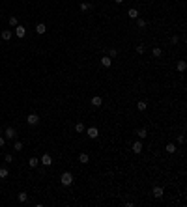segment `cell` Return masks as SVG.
Masks as SVG:
<instances>
[{
  "label": "cell",
  "mask_w": 187,
  "mask_h": 207,
  "mask_svg": "<svg viewBox=\"0 0 187 207\" xmlns=\"http://www.w3.org/2000/svg\"><path fill=\"white\" fill-rule=\"evenodd\" d=\"M137 26H138V28H146V21H144V19H140V17H137Z\"/></svg>",
  "instance_id": "obj_24"
},
{
  "label": "cell",
  "mask_w": 187,
  "mask_h": 207,
  "mask_svg": "<svg viewBox=\"0 0 187 207\" xmlns=\"http://www.w3.org/2000/svg\"><path fill=\"white\" fill-rule=\"evenodd\" d=\"M176 69L180 71V73H184V71L187 69V62H185V60H180V62L176 63Z\"/></svg>",
  "instance_id": "obj_10"
},
{
  "label": "cell",
  "mask_w": 187,
  "mask_h": 207,
  "mask_svg": "<svg viewBox=\"0 0 187 207\" xmlns=\"http://www.w3.org/2000/svg\"><path fill=\"white\" fill-rule=\"evenodd\" d=\"M15 34H17V37H25V35H26V28H25V26H21V25H17V26H15Z\"/></svg>",
  "instance_id": "obj_7"
},
{
  "label": "cell",
  "mask_w": 187,
  "mask_h": 207,
  "mask_svg": "<svg viewBox=\"0 0 187 207\" xmlns=\"http://www.w3.org/2000/svg\"><path fill=\"white\" fill-rule=\"evenodd\" d=\"M86 134H88V138L95 140V138L99 136V129H97V127H88V129H86Z\"/></svg>",
  "instance_id": "obj_3"
},
{
  "label": "cell",
  "mask_w": 187,
  "mask_h": 207,
  "mask_svg": "<svg viewBox=\"0 0 187 207\" xmlns=\"http://www.w3.org/2000/svg\"><path fill=\"white\" fill-rule=\"evenodd\" d=\"M114 2H116V4H122V2H124V0H114Z\"/></svg>",
  "instance_id": "obj_33"
},
{
  "label": "cell",
  "mask_w": 187,
  "mask_h": 207,
  "mask_svg": "<svg viewBox=\"0 0 187 207\" xmlns=\"http://www.w3.org/2000/svg\"><path fill=\"white\" fill-rule=\"evenodd\" d=\"M101 65L103 67H110V65H112V58H110V56H103L101 58Z\"/></svg>",
  "instance_id": "obj_11"
},
{
  "label": "cell",
  "mask_w": 187,
  "mask_h": 207,
  "mask_svg": "<svg viewBox=\"0 0 187 207\" xmlns=\"http://www.w3.org/2000/svg\"><path fill=\"white\" fill-rule=\"evenodd\" d=\"M41 164H43V166H51V164H53V157H51L49 153H45V155L41 157Z\"/></svg>",
  "instance_id": "obj_6"
},
{
  "label": "cell",
  "mask_w": 187,
  "mask_h": 207,
  "mask_svg": "<svg viewBox=\"0 0 187 207\" xmlns=\"http://www.w3.org/2000/svg\"><path fill=\"white\" fill-rule=\"evenodd\" d=\"M60 183L64 187H71V183H73V174L71 172H64L60 176Z\"/></svg>",
  "instance_id": "obj_1"
},
{
  "label": "cell",
  "mask_w": 187,
  "mask_h": 207,
  "mask_svg": "<svg viewBox=\"0 0 187 207\" xmlns=\"http://www.w3.org/2000/svg\"><path fill=\"white\" fill-rule=\"evenodd\" d=\"M19 25V21H17V17H10V26L11 28H15V26Z\"/></svg>",
  "instance_id": "obj_26"
},
{
  "label": "cell",
  "mask_w": 187,
  "mask_h": 207,
  "mask_svg": "<svg viewBox=\"0 0 187 207\" xmlns=\"http://www.w3.org/2000/svg\"><path fill=\"white\" fill-rule=\"evenodd\" d=\"M38 164H39V159H38V157H32L30 161H28V166H30V168H38Z\"/></svg>",
  "instance_id": "obj_13"
},
{
  "label": "cell",
  "mask_w": 187,
  "mask_h": 207,
  "mask_svg": "<svg viewBox=\"0 0 187 207\" xmlns=\"http://www.w3.org/2000/svg\"><path fill=\"white\" fill-rule=\"evenodd\" d=\"M178 41H180V37H178V35H172V43L174 45H178Z\"/></svg>",
  "instance_id": "obj_31"
},
{
  "label": "cell",
  "mask_w": 187,
  "mask_h": 207,
  "mask_svg": "<svg viewBox=\"0 0 187 207\" xmlns=\"http://www.w3.org/2000/svg\"><path fill=\"white\" fill-rule=\"evenodd\" d=\"M8 176H10V170H8L6 166H2V168H0V179H6Z\"/></svg>",
  "instance_id": "obj_15"
},
{
  "label": "cell",
  "mask_w": 187,
  "mask_h": 207,
  "mask_svg": "<svg viewBox=\"0 0 187 207\" xmlns=\"http://www.w3.org/2000/svg\"><path fill=\"white\" fill-rule=\"evenodd\" d=\"M137 136L140 138V140H144V138L148 136V131H146V129H138V131H137Z\"/></svg>",
  "instance_id": "obj_14"
},
{
  "label": "cell",
  "mask_w": 187,
  "mask_h": 207,
  "mask_svg": "<svg viewBox=\"0 0 187 207\" xmlns=\"http://www.w3.org/2000/svg\"><path fill=\"white\" fill-rule=\"evenodd\" d=\"M2 39H4V41H10V39H11V30H4L2 32Z\"/></svg>",
  "instance_id": "obj_19"
},
{
  "label": "cell",
  "mask_w": 187,
  "mask_h": 207,
  "mask_svg": "<svg viewBox=\"0 0 187 207\" xmlns=\"http://www.w3.org/2000/svg\"><path fill=\"white\" fill-rule=\"evenodd\" d=\"M163 194H165V192H163L161 187H153V190H152V196L153 198H157V200H159V198H163Z\"/></svg>",
  "instance_id": "obj_9"
},
{
  "label": "cell",
  "mask_w": 187,
  "mask_h": 207,
  "mask_svg": "<svg viewBox=\"0 0 187 207\" xmlns=\"http://www.w3.org/2000/svg\"><path fill=\"white\" fill-rule=\"evenodd\" d=\"M131 148H133V153H142V149H144V146H142V140H137V142H133V146H131Z\"/></svg>",
  "instance_id": "obj_5"
},
{
  "label": "cell",
  "mask_w": 187,
  "mask_h": 207,
  "mask_svg": "<svg viewBox=\"0 0 187 207\" xmlns=\"http://www.w3.org/2000/svg\"><path fill=\"white\" fill-rule=\"evenodd\" d=\"M15 136H17V131H15L13 127H8V129L4 131V138H6V140H15Z\"/></svg>",
  "instance_id": "obj_2"
},
{
  "label": "cell",
  "mask_w": 187,
  "mask_h": 207,
  "mask_svg": "<svg viewBox=\"0 0 187 207\" xmlns=\"http://www.w3.org/2000/svg\"><path fill=\"white\" fill-rule=\"evenodd\" d=\"M146 106H148V105H146V101H138V103H137V108L140 110V112H144Z\"/></svg>",
  "instance_id": "obj_22"
},
{
  "label": "cell",
  "mask_w": 187,
  "mask_h": 207,
  "mask_svg": "<svg viewBox=\"0 0 187 207\" xmlns=\"http://www.w3.org/2000/svg\"><path fill=\"white\" fill-rule=\"evenodd\" d=\"M165 151H166V153H170V155H172V153H176V144H166Z\"/></svg>",
  "instance_id": "obj_16"
},
{
  "label": "cell",
  "mask_w": 187,
  "mask_h": 207,
  "mask_svg": "<svg viewBox=\"0 0 187 207\" xmlns=\"http://www.w3.org/2000/svg\"><path fill=\"white\" fill-rule=\"evenodd\" d=\"M152 54H153V58H159L163 54V50H161V47H153V50H152Z\"/></svg>",
  "instance_id": "obj_20"
},
{
  "label": "cell",
  "mask_w": 187,
  "mask_h": 207,
  "mask_svg": "<svg viewBox=\"0 0 187 207\" xmlns=\"http://www.w3.org/2000/svg\"><path fill=\"white\" fill-rule=\"evenodd\" d=\"M45 32H47V26L43 25V22L36 25V34H39V35H41V34H45Z\"/></svg>",
  "instance_id": "obj_12"
},
{
  "label": "cell",
  "mask_w": 187,
  "mask_h": 207,
  "mask_svg": "<svg viewBox=\"0 0 187 207\" xmlns=\"http://www.w3.org/2000/svg\"><path fill=\"white\" fill-rule=\"evenodd\" d=\"M4 144H6V138H4V136H0V148H2Z\"/></svg>",
  "instance_id": "obj_32"
},
{
  "label": "cell",
  "mask_w": 187,
  "mask_h": 207,
  "mask_svg": "<svg viewBox=\"0 0 187 207\" xmlns=\"http://www.w3.org/2000/svg\"><path fill=\"white\" fill-rule=\"evenodd\" d=\"M0 134H2V129H0Z\"/></svg>",
  "instance_id": "obj_34"
},
{
  "label": "cell",
  "mask_w": 187,
  "mask_h": 207,
  "mask_svg": "<svg viewBox=\"0 0 187 207\" xmlns=\"http://www.w3.org/2000/svg\"><path fill=\"white\" fill-rule=\"evenodd\" d=\"M90 7H92V4H90V2H81V10L82 11H88Z\"/></svg>",
  "instance_id": "obj_25"
},
{
  "label": "cell",
  "mask_w": 187,
  "mask_h": 207,
  "mask_svg": "<svg viewBox=\"0 0 187 207\" xmlns=\"http://www.w3.org/2000/svg\"><path fill=\"white\" fill-rule=\"evenodd\" d=\"M101 105H103V99H101V95H94V97H92V106L99 108Z\"/></svg>",
  "instance_id": "obj_8"
},
{
  "label": "cell",
  "mask_w": 187,
  "mask_h": 207,
  "mask_svg": "<svg viewBox=\"0 0 187 207\" xmlns=\"http://www.w3.org/2000/svg\"><path fill=\"white\" fill-rule=\"evenodd\" d=\"M13 149H15V151H23V142H15V144H13Z\"/></svg>",
  "instance_id": "obj_27"
},
{
  "label": "cell",
  "mask_w": 187,
  "mask_h": 207,
  "mask_svg": "<svg viewBox=\"0 0 187 207\" xmlns=\"http://www.w3.org/2000/svg\"><path fill=\"white\" fill-rule=\"evenodd\" d=\"M75 131H77V133H84V131H86L84 123H77V125H75Z\"/></svg>",
  "instance_id": "obj_23"
},
{
  "label": "cell",
  "mask_w": 187,
  "mask_h": 207,
  "mask_svg": "<svg viewBox=\"0 0 187 207\" xmlns=\"http://www.w3.org/2000/svg\"><path fill=\"white\" fill-rule=\"evenodd\" d=\"M4 159H6V162H13V155H11V153H8Z\"/></svg>",
  "instance_id": "obj_30"
},
{
  "label": "cell",
  "mask_w": 187,
  "mask_h": 207,
  "mask_svg": "<svg viewBox=\"0 0 187 207\" xmlns=\"http://www.w3.org/2000/svg\"><path fill=\"white\" fill-rule=\"evenodd\" d=\"M79 161L82 162V164H88V161H90V157H88V153H81V157H79Z\"/></svg>",
  "instance_id": "obj_17"
},
{
  "label": "cell",
  "mask_w": 187,
  "mask_h": 207,
  "mask_svg": "<svg viewBox=\"0 0 187 207\" xmlns=\"http://www.w3.org/2000/svg\"><path fill=\"white\" fill-rule=\"evenodd\" d=\"M19 202H23V204H25V202H28V194H26V192H19Z\"/></svg>",
  "instance_id": "obj_21"
},
{
  "label": "cell",
  "mask_w": 187,
  "mask_h": 207,
  "mask_svg": "<svg viewBox=\"0 0 187 207\" xmlns=\"http://www.w3.org/2000/svg\"><path fill=\"white\" fill-rule=\"evenodd\" d=\"M137 52H138V54H144V52H146V47H144V45H137Z\"/></svg>",
  "instance_id": "obj_28"
},
{
  "label": "cell",
  "mask_w": 187,
  "mask_h": 207,
  "mask_svg": "<svg viewBox=\"0 0 187 207\" xmlns=\"http://www.w3.org/2000/svg\"><path fill=\"white\" fill-rule=\"evenodd\" d=\"M109 56H110V58L118 56V49H110V50H109Z\"/></svg>",
  "instance_id": "obj_29"
},
{
  "label": "cell",
  "mask_w": 187,
  "mask_h": 207,
  "mask_svg": "<svg viewBox=\"0 0 187 207\" xmlns=\"http://www.w3.org/2000/svg\"><path fill=\"white\" fill-rule=\"evenodd\" d=\"M26 123H28V125H38V123H39V116H38V114H34V112L28 114V116H26Z\"/></svg>",
  "instance_id": "obj_4"
},
{
  "label": "cell",
  "mask_w": 187,
  "mask_h": 207,
  "mask_svg": "<svg viewBox=\"0 0 187 207\" xmlns=\"http://www.w3.org/2000/svg\"><path fill=\"white\" fill-rule=\"evenodd\" d=\"M127 15H129L131 19H137V17H138V10H135V7H131V10L127 11Z\"/></svg>",
  "instance_id": "obj_18"
}]
</instances>
